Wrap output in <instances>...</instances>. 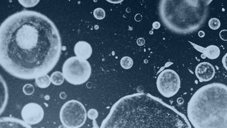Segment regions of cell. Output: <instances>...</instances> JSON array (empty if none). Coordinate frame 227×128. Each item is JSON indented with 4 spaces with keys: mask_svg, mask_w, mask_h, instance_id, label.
Returning <instances> with one entry per match:
<instances>
[{
    "mask_svg": "<svg viewBox=\"0 0 227 128\" xmlns=\"http://www.w3.org/2000/svg\"><path fill=\"white\" fill-rule=\"evenodd\" d=\"M62 50L61 36L43 14L23 10L10 15L0 27V64L8 74L30 80L53 69Z\"/></svg>",
    "mask_w": 227,
    "mask_h": 128,
    "instance_id": "1",
    "label": "cell"
},
{
    "mask_svg": "<svg viewBox=\"0 0 227 128\" xmlns=\"http://www.w3.org/2000/svg\"><path fill=\"white\" fill-rule=\"evenodd\" d=\"M100 128H191L184 115L149 94L137 93L116 102Z\"/></svg>",
    "mask_w": 227,
    "mask_h": 128,
    "instance_id": "2",
    "label": "cell"
},
{
    "mask_svg": "<svg viewBox=\"0 0 227 128\" xmlns=\"http://www.w3.org/2000/svg\"><path fill=\"white\" fill-rule=\"evenodd\" d=\"M187 115L194 128H227V86L213 83L200 88L188 104Z\"/></svg>",
    "mask_w": 227,
    "mask_h": 128,
    "instance_id": "3",
    "label": "cell"
},
{
    "mask_svg": "<svg viewBox=\"0 0 227 128\" xmlns=\"http://www.w3.org/2000/svg\"><path fill=\"white\" fill-rule=\"evenodd\" d=\"M209 0H161L159 14L173 32L186 35L202 27L208 15Z\"/></svg>",
    "mask_w": 227,
    "mask_h": 128,
    "instance_id": "4",
    "label": "cell"
},
{
    "mask_svg": "<svg viewBox=\"0 0 227 128\" xmlns=\"http://www.w3.org/2000/svg\"><path fill=\"white\" fill-rule=\"evenodd\" d=\"M63 74L66 81L73 85H80L89 79L91 68L89 62L79 57H71L63 66Z\"/></svg>",
    "mask_w": 227,
    "mask_h": 128,
    "instance_id": "5",
    "label": "cell"
},
{
    "mask_svg": "<svg viewBox=\"0 0 227 128\" xmlns=\"http://www.w3.org/2000/svg\"><path fill=\"white\" fill-rule=\"evenodd\" d=\"M87 112L83 104L76 100L66 102L61 108L59 117L66 128H80L85 123Z\"/></svg>",
    "mask_w": 227,
    "mask_h": 128,
    "instance_id": "6",
    "label": "cell"
},
{
    "mask_svg": "<svg viewBox=\"0 0 227 128\" xmlns=\"http://www.w3.org/2000/svg\"><path fill=\"white\" fill-rule=\"evenodd\" d=\"M157 87L161 95L170 98L178 93L181 87L179 75L174 70L166 69L159 74L157 79Z\"/></svg>",
    "mask_w": 227,
    "mask_h": 128,
    "instance_id": "7",
    "label": "cell"
},
{
    "mask_svg": "<svg viewBox=\"0 0 227 128\" xmlns=\"http://www.w3.org/2000/svg\"><path fill=\"white\" fill-rule=\"evenodd\" d=\"M21 115L24 121L31 126L39 123L44 119V112L39 104L30 103L24 106Z\"/></svg>",
    "mask_w": 227,
    "mask_h": 128,
    "instance_id": "8",
    "label": "cell"
},
{
    "mask_svg": "<svg viewBox=\"0 0 227 128\" xmlns=\"http://www.w3.org/2000/svg\"><path fill=\"white\" fill-rule=\"evenodd\" d=\"M215 70L214 66L208 62H202L198 64L195 69V74L201 82L211 80L214 77Z\"/></svg>",
    "mask_w": 227,
    "mask_h": 128,
    "instance_id": "9",
    "label": "cell"
},
{
    "mask_svg": "<svg viewBox=\"0 0 227 128\" xmlns=\"http://www.w3.org/2000/svg\"><path fill=\"white\" fill-rule=\"evenodd\" d=\"M189 43L193 46V47L197 51L203 54L201 56L202 58H207L211 60H215L216 58H218L220 55V49L217 46L212 45L205 48L196 44L193 43L191 41H189Z\"/></svg>",
    "mask_w": 227,
    "mask_h": 128,
    "instance_id": "10",
    "label": "cell"
},
{
    "mask_svg": "<svg viewBox=\"0 0 227 128\" xmlns=\"http://www.w3.org/2000/svg\"><path fill=\"white\" fill-rule=\"evenodd\" d=\"M74 51L76 57L85 60L88 59L93 53L90 45L85 41H78L74 46Z\"/></svg>",
    "mask_w": 227,
    "mask_h": 128,
    "instance_id": "11",
    "label": "cell"
},
{
    "mask_svg": "<svg viewBox=\"0 0 227 128\" xmlns=\"http://www.w3.org/2000/svg\"><path fill=\"white\" fill-rule=\"evenodd\" d=\"M1 128H31L26 122L11 117L1 118Z\"/></svg>",
    "mask_w": 227,
    "mask_h": 128,
    "instance_id": "12",
    "label": "cell"
},
{
    "mask_svg": "<svg viewBox=\"0 0 227 128\" xmlns=\"http://www.w3.org/2000/svg\"><path fill=\"white\" fill-rule=\"evenodd\" d=\"M51 82V78L47 75H44L35 78V83L37 86L41 88H46L49 87Z\"/></svg>",
    "mask_w": 227,
    "mask_h": 128,
    "instance_id": "13",
    "label": "cell"
},
{
    "mask_svg": "<svg viewBox=\"0 0 227 128\" xmlns=\"http://www.w3.org/2000/svg\"><path fill=\"white\" fill-rule=\"evenodd\" d=\"M51 83L56 86H59L64 83L65 80L64 75L60 71H56L51 74Z\"/></svg>",
    "mask_w": 227,
    "mask_h": 128,
    "instance_id": "14",
    "label": "cell"
},
{
    "mask_svg": "<svg viewBox=\"0 0 227 128\" xmlns=\"http://www.w3.org/2000/svg\"><path fill=\"white\" fill-rule=\"evenodd\" d=\"M120 65L124 69H129L133 65V60L130 57H123L120 61Z\"/></svg>",
    "mask_w": 227,
    "mask_h": 128,
    "instance_id": "15",
    "label": "cell"
},
{
    "mask_svg": "<svg viewBox=\"0 0 227 128\" xmlns=\"http://www.w3.org/2000/svg\"><path fill=\"white\" fill-rule=\"evenodd\" d=\"M19 3L25 8H32L39 3L40 0H18Z\"/></svg>",
    "mask_w": 227,
    "mask_h": 128,
    "instance_id": "16",
    "label": "cell"
},
{
    "mask_svg": "<svg viewBox=\"0 0 227 128\" xmlns=\"http://www.w3.org/2000/svg\"><path fill=\"white\" fill-rule=\"evenodd\" d=\"M208 26L212 30H217L221 26V22L218 18H212L208 21Z\"/></svg>",
    "mask_w": 227,
    "mask_h": 128,
    "instance_id": "17",
    "label": "cell"
},
{
    "mask_svg": "<svg viewBox=\"0 0 227 128\" xmlns=\"http://www.w3.org/2000/svg\"><path fill=\"white\" fill-rule=\"evenodd\" d=\"M93 15L96 19L98 20H102L105 17L106 13L103 9L98 8L94 10Z\"/></svg>",
    "mask_w": 227,
    "mask_h": 128,
    "instance_id": "18",
    "label": "cell"
},
{
    "mask_svg": "<svg viewBox=\"0 0 227 128\" xmlns=\"http://www.w3.org/2000/svg\"><path fill=\"white\" fill-rule=\"evenodd\" d=\"M23 92L26 95H31L34 92L35 89L32 85L31 84H26L24 86L23 88Z\"/></svg>",
    "mask_w": 227,
    "mask_h": 128,
    "instance_id": "19",
    "label": "cell"
},
{
    "mask_svg": "<svg viewBox=\"0 0 227 128\" xmlns=\"http://www.w3.org/2000/svg\"><path fill=\"white\" fill-rule=\"evenodd\" d=\"M87 116L89 117V119L94 120L97 118V117L99 116V113L96 109H89L88 112Z\"/></svg>",
    "mask_w": 227,
    "mask_h": 128,
    "instance_id": "20",
    "label": "cell"
},
{
    "mask_svg": "<svg viewBox=\"0 0 227 128\" xmlns=\"http://www.w3.org/2000/svg\"><path fill=\"white\" fill-rule=\"evenodd\" d=\"M220 37L224 41H227V30L224 29L220 32Z\"/></svg>",
    "mask_w": 227,
    "mask_h": 128,
    "instance_id": "21",
    "label": "cell"
},
{
    "mask_svg": "<svg viewBox=\"0 0 227 128\" xmlns=\"http://www.w3.org/2000/svg\"><path fill=\"white\" fill-rule=\"evenodd\" d=\"M222 63L225 70L227 71V53L225 54L222 60Z\"/></svg>",
    "mask_w": 227,
    "mask_h": 128,
    "instance_id": "22",
    "label": "cell"
},
{
    "mask_svg": "<svg viewBox=\"0 0 227 128\" xmlns=\"http://www.w3.org/2000/svg\"><path fill=\"white\" fill-rule=\"evenodd\" d=\"M137 44L138 46H143L145 44V40L143 38H140L137 40Z\"/></svg>",
    "mask_w": 227,
    "mask_h": 128,
    "instance_id": "23",
    "label": "cell"
},
{
    "mask_svg": "<svg viewBox=\"0 0 227 128\" xmlns=\"http://www.w3.org/2000/svg\"><path fill=\"white\" fill-rule=\"evenodd\" d=\"M160 26H161V24H160V23L158 22V21H155V22H154V23H152V27H153V28L155 29H159V28L160 27Z\"/></svg>",
    "mask_w": 227,
    "mask_h": 128,
    "instance_id": "24",
    "label": "cell"
},
{
    "mask_svg": "<svg viewBox=\"0 0 227 128\" xmlns=\"http://www.w3.org/2000/svg\"><path fill=\"white\" fill-rule=\"evenodd\" d=\"M106 1L110 2L111 3H113V4H119V3L123 2L124 0H106Z\"/></svg>",
    "mask_w": 227,
    "mask_h": 128,
    "instance_id": "25",
    "label": "cell"
},
{
    "mask_svg": "<svg viewBox=\"0 0 227 128\" xmlns=\"http://www.w3.org/2000/svg\"><path fill=\"white\" fill-rule=\"evenodd\" d=\"M135 19L136 21H140L142 19V15H141L140 14H137L135 15Z\"/></svg>",
    "mask_w": 227,
    "mask_h": 128,
    "instance_id": "26",
    "label": "cell"
},
{
    "mask_svg": "<svg viewBox=\"0 0 227 128\" xmlns=\"http://www.w3.org/2000/svg\"><path fill=\"white\" fill-rule=\"evenodd\" d=\"M205 33L202 30H201V31H199L198 32V36L199 37H204L205 36Z\"/></svg>",
    "mask_w": 227,
    "mask_h": 128,
    "instance_id": "27",
    "label": "cell"
},
{
    "mask_svg": "<svg viewBox=\"0 0 227 128\" xmlns=\"http://www.w3.org/2000/svg\"><path fill=\"white\" fill-rule=\"evenodd\" d=\"M69 1H70V0H69Z\"/></svg>",
    "mask_w": 227,
    "mask_h": 128,
    "instance_id": "28",
    "label": "cell"
}]
</instances>
